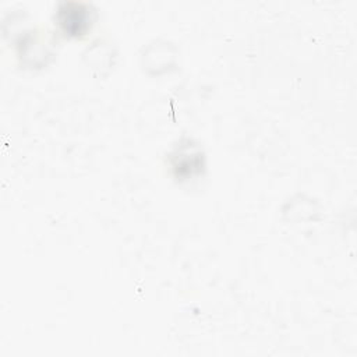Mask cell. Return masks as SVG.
<instances>
[{"label":"cell","instance_id":"6da1fadb","mask_svg":"<svg viewBox=\"0 0 357 357\" xmlns=\"http://www.w3.org/2000/svg\"><path fill=\"white\" fill-rule=\"evenodd\" d=\"M93 18V10L86 3L64 1L57 8V22L70 36L85 33Z\"/></svg>","mask_w":357,"mask_h":357},{"label":"cell","instance_id":"7a4b0ae2","mask_svg":"<svg viewBox=\"0 0 357 357\" xmlns=\"http://www.w3.org/2000/svg\"><path fill=\"white\" fill-rule=\"evenodd\" d=\"M170 165L176 177L188 178L202 170L204 155L199 148L188 141L170 155Z\"/></svg>","mask_w":357,"mask_h":357}]
</instances>
